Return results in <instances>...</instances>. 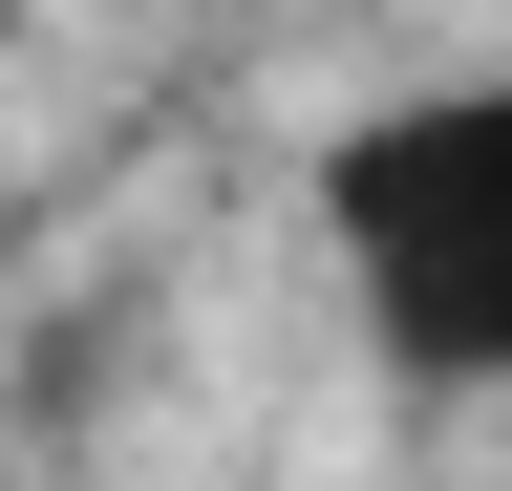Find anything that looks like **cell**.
<instances>
[{"label":"cell","mask_w":512,"mask_h":491,"mask_svg":"<svg viewBox=\"0 0 512 491\" xmlns=\"http://www.w3.org/2000/svg\"><path fill=\"white\" fill-rule=\"evenodd\" d=\"M448 171H470V214H406V193H363L384 235V299H406V342H512V107H470V129H427Z\"/></svg>","instance_id":"cell-1"}]
</instances>
